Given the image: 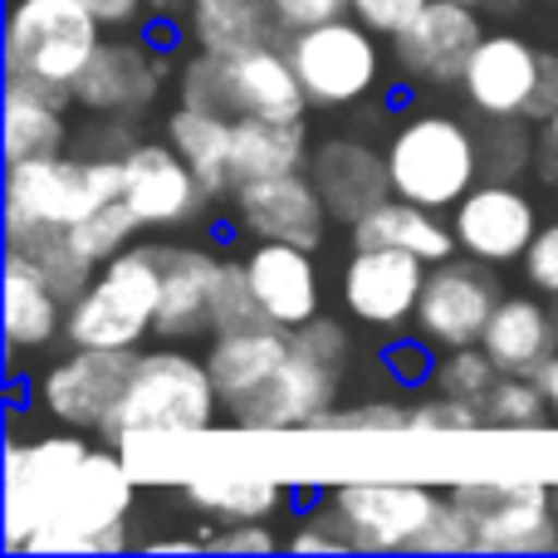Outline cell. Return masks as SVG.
<instances>
[{
    "mask_svg": "<svg viewBox=\"0 0 558 558\" xmlns=\"http://www.w3.org/2000/svg\"><path fill=\"white\" fill-rule=\"evenodd\" d=\"M221 392L206 367V357L186 353L177 343H157L137 353V367L128 377L123 397H118L113 416L104 422V441L118 451L147 446L157 436H196L211 432L216 412H221Z\"/></svg>",
    "mask_w": 558,
    "mask_h": 558,
    "instance_id": "6da1fadb",
    "label": "cell"
},
{
    "mask_svg": "<svg viewBox=\"0 0 558 558\" xmlns=\"http://www.w3.org/2000/svg\"><path fill=\"white\" fill-rule=\"evenodd\" d=\"M383 147L387 172H392V196H407V202L432 206V211H451L485 177L481 133L451 113H436V108L402 113Z\"/></svg>",
    "mask_w": 558,
    "mask_h": 558,
    "instance_id": "7a4b0ae2",
    "label": "cell"
},
{
    "mask_svg": "<svg viewBox=\"0 0 558 558\" xmlns=\"http://www.w3.org/2000/svg\"><path fill=\"white\" fill-rule=\"evenodd\" d=\"M177 104L211 108L226 118H304L308 94L294 74L284 45H255L241 54H206L192 49L177 69Z\"/></svg>",
    "mask_w": 558,
    "mask_h": 558,
    "instance_id": "3957f363",
    "label": "cell"
},
{
    "mask_svg": "<svg viewBox=\"0 0 558 558\" xmlns=\"http://www.w3.org/2000/svg\"><path fill=\"white\" fill-rule=\"evenodd\" d=\"M137 500V471L118 446L88 451V461L74 471L64 495L54 500L49 520L29 534L25 554L49 549H84V554H118L128 549V514Z\"/></svg>",
    "mask_w": 558,
    "mask_h": 558,
    "instance_id": "277c9868",
    "label": "cell"
},
{
    "mask_svg": "<svg viewBox=\"0 0 558 558\" xmlns=\"http://www.w3.org/2000/svg\"><path fill=\"white\" fill-rule=\"evenodd\" d=\"M162 304V251L128 245L98 265L94 284L69 304L64 338L74 348H143Z\"/></svg>",
    "mask_w": 558,
    "mask_h": 558,
    "instance_id": "5b68a950",
    "label": "cell"
},
{
    "mask_svg": "<svg viewBox=\"0 0 558 558\" xmlns=\"http://www.w3.org/2000/svg\"><path fill=\"white\" fill-rule=\"evenodd\" d=\"M451 500L465 510L475 554H549L558 549L554 485L544 475H461Z\"/></svg>",
    "mask_w": 558,
    "mask_h": 558,
    "instance_id": "8992f818",
    "label": "cell"
},
{
    "mask_svg": "<svg viewBox=\"0 0 558 558\" xmlns=\"http://www.w3.org/2000/svg\"><path fill=\"white\" fill-rule=\"evenodd\" d=\"M377 29L357 15H338L284 35L294 74L308 94V108H357L383 84V45Z\"/></svg>",
    "mask_w": 558,
    "mask_h": 558,
    "instance_id": "52a82bcc",
    "label": "cell"
},
{
    "mask_svg": "<svg viewBox=\"0 0 558 558\" xmlns=\"http://www.w3.org/2000/svg\"><path fill=\"white\" fill-rule=\"evenodd\" d=\"M123 196V157L98 153H49L5 162V211L35 221L78 226L88 211Z\"/></svg>",
    "mask_w": 558,
    "mask_h": 558,
    "instance_id": "ba28073f",
    "label": "cell"
},
{
    "mask_svg": "<svg viewBox=\"0 0 558 558\" xmlns=\"http://www.w3.org/2000/svg\"><path fill=\"white\" fill-rule=\"evenodd\" d=\"M108 29L84 0H10L5 15V74L45 78L69 88L94 59Z\"/></svg>",
    "mask_w": 558,
    "mask_h": 558,
    "instance_id": "9c48e42d",
    "label": "cell"
},
{
    "mask_svg": "<svg viewBox=\"0 0 558 558\" xmlns=\"http://www.w3.org/2000/svg\"><path fill=\"white\" fill-rule=\"evenodd\" d=\"M324 505L348 554H412L441 505V490L422 481H343Z\"/></svg>",
    "mask_w": 558,
    "mask_h": 558,
    "instance_id": "30bf717a",
    "label": "cell"
},
{
    "mask_svg": "<svg viewBox=\"0 0 558 558\" xmlns=\"http://www.w3.org/2000/svg\"><path fill=\"white\" fill-rule=\"evenodd\" d=\"M94 446L84 441V432H54V436H10L5 441V549L25 554L29 534L49 520L54 500L64 495V485L74 481V471L88 461Z\"/></svg>",
    "mask_w": 558,
    "mask_h": 558,
    "instance_id": "8fae6325",
    "label": "cell"
},
{
    "mask_svg": "<svg viewBox=\"0 0 558 558\" xmlns=\"http://www.w3.org/2000/svg\"><path fill=\"white\" fill-rule=\"evenodd\" d=\"M432 265L412 251L397 245H353V255L343 260L338 275V304L348 308V318L373 333L402 338L416 324V304Z\"/></svg>",
    "mask_w": 558,
    "mask_h": 558,
    "instance_id": "7c38bea8",
    "label": "cell"
},
{
    "mask_svg": "<svg viewBox=\"0 0 558 558\" xmlns=\"http://www.w3.org/2000/svg\"><path fill=\"white\" fill-rule=\"evenodd\" d=\"M137 367V348H74L35 377V407L69 432H104Z\"/></svg>",
    "mask_w": 558,
    "mask_h": 558,
    "instance_id": "4fadbf2b",
    "label": "cell"
},
{
    "mask_svg": "<svg viewBox=\"0 0 558 558\" xmlns=\"http://www.w3.org/2000/svg\"><path fill=\"white\" fill-rule=\"evenodd\" d=\"M505 299L495 265L475 260V255H451V260L432 265L422 289V304H416V324L412 333L432 348H471L485 338L495 304Z\"/></svg>",
    "mask_w": 558,
    "mask_h": 558,
    "instance_id": "5bb4252c",
    "label": "cell"
},
{
    "mask_svg": "<svg viewBox=\"0 0 558 558\" xmlns=\"http://www.w3.org/2000/svg\"><path fill=\"white\" fill-rule=\"evenodd\" d=\"M123 196L137 211L143 231H182V226H202L211 216L216 196L202 186V177L186 167V157L172 143L157 137H137L123 153Z\"/></svg>",
    "mask_w": 558,
    "mask_h": 558,
    "instance_id": "9a60e30c",
    "label": "cell"
},
{
    "mask_svg": "<svg viewBox=\"0 0 558 558\" xmlns=\"http://www.w3.org/2000/svg\"><path fill=\"white\" fill-rule=\"evenodd\" d=\"M231 216L251 241H284L304 245V251H324L328 226H333V211H328L324 192L314 186L308 167L241 182L231 192Z\"/></svg>",
    "mask_w": 558,
    "mask_h": 558,
    "instance_id": "2e32d148",
    "label": "cell"
},
{
    "mask_svg": "<svg viewBox=\"0 0 558 558\" xmlns=\"http://www.w3.org/2000/svg\"><path fill=\"white\" fill-rule=\"evenodd\" d=\"M167 59L157 54L153 45L128 29V35L98 39L94 59L78 69V78L69 84V98H74L78 113L88 118H137L153 108L157 88H162Z\"/></svg>",
    "mask_w": 558,
    "mask_h": 558,
    "instance_id": "e0dca14e",
    "label": "cell"
},
{
    "mask_svg": "<svg viewBox=\"0 0 558 558\" xmlns=\"http://www.w3.org/2000/svg\"><path fill=\"white\" fill-rule=\"evenodd\" d=\"M338 387H343V367L294 343V353L275 367V377H265L245 402L231 407V422L245 432H308L318 416L338 407Z\"/></svg>",
    "mask_w": 558,
    "mask_h": 558,
    "instance_id": "ac0fdd59",
    "label": "cell"
},
{
    "mask_svg": "<svg viewBox=\"0 0 558 558\" xmlns=\"http://www.w3.org/2000/svg\"><path fill=\"white\" fill-rule=\"evenodd\" d=\"M481 39H485L481 10L461 5V0H432L392 39V64L412 88H451L461 84Z\"/></svg>",
    "mask_w": 558,
    "mask_h": 558,
    "instance_id": "d6986e66",
    "label": "cell"
},
{
    "mask_svg": "<svg viewBox=\"0 0 558 558\" xmlns=\"http://www.w3.org/2000/svg\"><path fill=\"white\" fill-rule=\"evenodd\" d=\"M451 226H456V241H461V255H475V260L500 270V265L524 260L530 241L539 235V211H534V202L514 182L481 177L451 206Z\"/></svg>",
    "mask_w": 558,
    "mask_h": 558,
    "instance_id": "ffe728a7",
    "label": "cell"
},
{
    "mask_svg": "<svg viewBox=\"0 0 558 558\" xmlns=\"http://www.w3.org/2000/svg\"><path fill=\"white\" fill-rule=\"evenodd\" d=\"M544 54L524 35H485L461 74V98L475 118H530L534 84H539Z\"/></svg>",
    "mask_w": 558,
    "mask_h": 558,
    "instance_id": "44dd1931",
    "label": "cell"
},
{
    "mask_svg": "<svg viewBox=\"0 0 558 558\" xmlns=\"http://www.w3.org/2000/svg\"><path fill=\"white\" fill-rule=\"evenodd\" d=\"M308 177L324 192L328 211L338 226L363 221L373 206L392 196V172H387V147H373L367 137H324L308 157Z\"/></svg>",
    "mask_w": 558,
    "mask_h": 558,
    "instance_id": "7402d4cb",
    "label": "cell"
},
{
    "mask_svg": "<svg viewBox=\"0 0 558 558\" xmlns=\"http://www.w3.org/2000/svg\"><path fill=\"white\" fill-rule=\"evenodd\" d=\"M157 251H162V304H157L153 333L162 343L211 333V289L221 275V255L196 241H172Z\"/></svg>",
    "mask_w": 558,
    "mask_h": 558,
    "instance_id": "603a6c76",
    "label": "cell"
},
{
    "mask_svg": "<svg viewBox=\"0 0 558 558\" xmlns=\"http://www.w3.org/2000/svg\"><path fill=\"white\" fill-rule=\"evenodd\" d=\"M318 251L284 241H255V251L245 255L251 265V284L260 299L265 318L284 328L308 324L314 314H324V289H318Z\"/></svg>",
    "mask_w": 558,
    "mask_h": 558,
    "instance_id": "cb8c5ba5",
    "label": "cell"
},
{
    "mask_svg": "<svg viewBox=\"0 0 558 558\" xmlns=\"http://www.w3.org/2000/svg\"><path fill=\"white\" fill-rule=\"evenodd\" d=\"M289 353H294V328L270 324V318H265V324H255V328L211 333V343H206L202 357H206V367H211V377H216V392H221L226 412H231V407L245 402L265 377H275V367L284 363Z\"/></svg>",
    "mask_w": 558,
    "mask_h": 558,
    "instance_id": "d4e9b609",
    "label": "cell"
},
{
    "mask_svg": "<svg viewBox=\"0 0 558 558\" xmlns=\"http://www.w3.org/2000/svg\"><path fill=\"white\" fill-rule=\"evenodd\" d=\"M177 485H182V500L211 524H275V514L289 510V485L270 471H192Z\"/></svg>",
    "mask_w": 558,
    "mask_h": 558,
    "instance_id": "484cf974",
    "label": "cell"
},
{
    "mask_svg": "<svg viewBox=\"0 0 558 558\" xmlns=\"http://www.w3.org/2000/svg\"><path fill=\"white\" fill-rule=\"evenodd\" d=\"M481 348L495 357L500 373L539 377L544 363L558 353L554 304H544V294H505L485 324Z\"/></svg>",
    "mask_w": 558,
    "mask_h": 558,
    "instance_id": "4316f807",
    "label": "cell"
},
{
    "mask_svg": "<svg viewBox=\"0 0 558 558\" xmlns=\"http://www.w3.org/2000/svg\"><path fill=\"white\" fill-rule=\"evenodd\" d=\"M69 104H74L69 88L45 84V78L5 74V162L64 153L69 147L64 108Z\"/></svg>",
    "mask_w": 558,
    "mask_h": 558,
    "instance_id": "83f0119b",
    "label": "cell"
},
{
    "mask_svg": "<svg viewBox=\"0 0 558 558\" xmlns=\"http://www.w3.org/2000/svg\"><path fill=\"white\" fill-rule=\"evenodd\" d=\"M64 324H69V299L29 260L5 255V348H10V357L45 353L54 338H64Z\"/></svg>",
    "mask_w": 558,
    "mask_h": 558,
    "instance_id": "f1b7e54d",
    "label": "cell"
},
{
    "mask_svg": "<svg viewBox=\"0 0 558 558\" xmlns=\"http://www.w3.org/2000/svg\"><path fill=\"white\" fill-rule=\"evenodd\" d=\"M348 241L353 245H397V251L422 255L426 265H441V260H451V255H461L456 226L441 221V211L416 206V202H407V196H387L383 206H373L363 221L348 226Z\"/></svg>",
    "mask_w": 558,
    "mask_h": 558,
    "instance_id": "f546056e",
    "label": "cell"
},
{
    "mask_svg": "<svg viewBox=\"0 0 558 558\" xmlns=\"http://www.w3.org/2000/svg\"><path fill=\"white\" fill-rule=\"evenodd\" d=\"M186 39L206 54H241L255 45H284L275 0H192Z\"/></svg>",
    "mask_w": 558,
    "mask_h": 558,
    "instance_id": "4dcf8cb0",
    "label": "cell"
},
{
    "mask_svg": "<svg viewBox=\"0 0 558 558\" xmlns=\"http://www.w3.org/2000/svg\"><path fill=\"white\" fill-rule=\"evenodd\" d=\"M314 157L304 118H260L245 113L235 118V137H231V177L241 182H260V177L279 172H299Z\"/></svg>",
    "mask_w": 558,
    "mask_h": 558,
    "instance_id": "1f68e13d",
    "label": "cell"
},
{
    "mask_svg": "<svg viewBox=\"0 0 558 558\" xmlns=\"http://www.w3.org/2000/svg\"><path fill=\"white\" fill-rule=\"evenodd\" d=\"M162 137L186 157L202 186L216 196V202H231L235 192V177H231V137H235V118L211 113V108H196V104H177L167 113Z\"/></svg>",
    "mask_w": 558,
    "mask_h": 558,
    "instance_id": "d6a6232c",
    "label": "cell"
},
{
    "mask_svg": "<svg viewBox=\"0 0 558 558\" xmlns=\"http://www.w3.org/2000/svg\"><path fill=\"white\" fill-rule=\"evenodd\" d=\"M5 255H20L29 260L59 294L74 304L88 284H94L98 265L88 260L84 251L74 245L69 226H54V221H35V216H10L5 211Z\"/></svg>",
    "mask_w": 558,
    "mask_h": 558,
    "instance_id": "836d02e7",
    "label": "cell"
},
{
    "mask_svg": "<svg viewBox=\"0 0 558 558\" xmlns=\"http://www.w3.org/2000/svg\"><path fill=\"white\" fill-rule=\"evenodd\" d=\"M481 412H485V426H490V432L530 436V432H544V422L554 416V407H549V392H544L539 377L500 373L495 387L485 392Z\"/></svg>",
    "mask_w": 558,
    "mask_h": 558,
    "instance_id": "e575fe53",
    "label": "cell"
},
{
    "mask_svg": "<svg viewBox=\"0 0 558 558\" xmlns=\"http://www.w3.org/2000/svg\"><path fill=\"white\" fill-rule=\"evenodd\" d=\"M137 231H143V221H137V211L128 206V196H113V202H104L98 211H88L78 226H69L74 245L94 265H104V260H113L118 251H128V245L137 241Z\"/></svg>",
    "mask_w": 558,
    "mask_h": 558,
    "instance_id": "d590c367",
    "label": "cell"
},
{
    "mask_svg": "<svg viewBox=\"0 0 558 558\" xmlns=\"http://www.w3.org/2000/svg\"><path fill=\"white\" fill-rule=\"evenodd\" d=\"M530 118H481V167L485 177L514 182L524 167H534V143L539 133H530Z\"/></svg>",
    "mask_w": 558,
    "mask_h": 558,
    "instance_id": "8d00e7d4",
    "label": "cell"
},
{
    "mask_svg": "<svg viewBox=\"0 0 558 558\" xmlns=\"http://www.w3.org/2000/svg\"><path fill=\"white\" fill-rule=\"evenodd\" d=\"M255 324H265V308L255 299L251 265L235 260V255H221V275H216L211 289V333H231V328H255Z\"/></svg>",
    "mask_w": 558,
    "mask_h": 558,
    "instance_id": "74e56055",
    "label": "cell"
},
{
    "mask_svg": "<svg viewBox=\"0 0 558 558\" xmlns=\"http://www.w3.org/2000/svg\"><path fill=\"white\" fill-rule=\"evenodd\" d=\"M495 377H500V367H495V357L485 353L481 343H471V348H446V357H436L432 392L461 397V402H485V392L495 387Z\"/></svg>",
    "mask_w": 558,
    "mask_h": 558,
    "instance_id": "f35d334b",
    "label": "cell"
},
{
    "mask_svg": "<svg viewBox=\"0 0 558 558\" xmlns=\"http://www.w3.org/2000/svg\"><path fill=\"white\" fill-rule=\"evenodd\" d=\"M402 436L412 432V407L407 402H357V407H333V412H324L314 426H308V436Z\"/></svg>",
    "mask_w": 558,
    "mask_h": 558,
    "instance_id": "ab89813d",
    "label": "cell"
},
{
    "mask_svg": "<svg viewBox=\"0 0 558 558\" xmlns=\"http://www.w3.org/2000/svg\"><path fill=\"white\" fill-rule=\"evenodd\" d=\"M412 432L422 436H481L485 426L481 402H461V397H441L432 392L426 402H412Z\"/></svg>",
    "mask_w": 558,
    "mask_h": 558,
    "instance_id": "60d3db41",
    "label": "cell"
},
{
    "mask_svg": "<svg viewBox=\"0 0 558 558\" xmlns=\"http://www.w3.org/2000/svg\"><path fill=\"white\" fill-rule=\"evenodd\" d=\"M475 549V534H471V520H465V510L451 500V490L441 495V505H436L432 524L422 530V539H416L412 554H471Z\"/></svg>",
    "mask_w": 558,
    "mask_h": 558,
    "instance_id": "b9f144b4",
    "label": "cell"
},
{
    "mask_svg": "<svg viewBox=\"0 0 558 558\" xmlns=\"http://www.w3.org/2000/svg\"><path fill=\"white\" fill-rule=\"evenodd\" d=\"M275 524L265 520H245V524H216L211 534H202V549H221V554H275L279 549Z\"/></svg>",
    "mask_w": 558,
    "mask_h": 558,
    "instance_id": "7bdbcfd3",
    "label": "cell"
},
{
    "mask_svg": "<svg viewBox=\"0 0 558 558\" xmlns=\"http://www.w3.org/2000/svg\"><path fill=\"white\" fill-rule=\"evenodd\" d=\"M294 343L304 348V353L333 363V367H348V353H353V338H348V328L338 324V318H328V314H314L308 324H299L294 328Z\"/></svg>",
    "mask_w": 558,
    "mask_h": 558,
    "instance_id": "ee69618b",
    "label": "cell"
},
{
    "mask_svg": "<svg viewBox=\"0 0 558 558\" xmlns=\"http://www.w3.org/2000/svg\"><path fill=\"white\" fill-rule=\"evenodd\" d=\"M520 265H524V284H530L534 294L558 299V221L539 226V235L530 241Z\"/></svg>",
    "mask_w": 558,
    "mask_h": 558,
    "instance_id": "f6af8a7d",
    "label": "cell"
},
{
    "mask_svg": "<svg viewBox=\"0 0 558 558\" xmlns=\"http://www.w3.org/2000/svg\"><path fill=\"white\" fill-rule=\"evenodd\" d=\"M426 5H432V0H348V10H353L367 29H377L383 39H397Z\"/></svg>",
    "mask_w": 558,
    "mask_h": 558,
    "instance_id": "bcb514c9",
    "label": "cell"
},
{
    "mask_svg": "<svg viewBox=\"0 0 558 558\" xmlns=\"http://www.w3.org/2000/svg\"><path fill=\"white\" fill-rule=\"evenodd\" d=\"M284 549H294V554H348V544H343V534H338L328 505H318V510H308L304 520H299V530L284 539Z\"/></svg>",
    "mask_w": 558,
    "mask_h": 558,
    "instance_id": "7dc6e473",
    "label": "cell"
},
{
    "mask_svg": "<svg viewBox=\"0 0 558 558\" xmlns=\"http://www.w3.org/2000/svg\"><path fill=\"white\" fill-rule=\"evenodd\" d=\"M275 15H279V29L294 35V29L324 25V20L353 15V10H348V0H275Z\"/></svg>",
    "mask_w": 558,
    "mask_h": 558,
    "instance_id": "c3c4849f",
    "label": "cell"
},
{
    "mask_svg": "<svg viewBox=\"0 0 558 558\" xmlns=\"http://www.w3.org/2000/svg\"><path fill=\"white\" fill-rule=\"evenodd\" d=\"M387 373H397L402 383H432V373H436L432 343H422V338H412V343H392V353H387Z\"/></svg>",
    "mask_w": 558,
    "mask_h": 558,
    "instance_id": "681fc988",
    "label": "cell"
},
{
    "mask_svg": "<svg viewBox=\"0 0 558 558\" xmlns=\"http://www.w3.org/2000/svg\"><path fill=\"white\" fill-rule=\"evenodd\" d=\"M84 5L94 10V20L108 29V35H128V29L143 25L153 0H84Z\"/></svg>",
    "mask_w": 558,
    "mask_h": 558,
    "instance_id": "f907efd6",
    "label": "cell"
},
{
    "mask_svg": "<svg viewBox=\"0 0 558 558\" xmlns=\"http://www.w3.org/2000/svg\"><path fill=\"white\" fill-rule=\"evenodd\" d=\"M554 108H558V54H544L539 84H534V104H530V123H544Z\"/></svg>",
    "mask_w": 558,
    "mask_h": 558,
    "instance_id": "816d5d0a",
    "label": "cell"
},
{
    "mask_svg": "<svg viewBox=\"0 0 558 558\" xmlns=\"http://www.w3.org/2000/svg\"><path fill=\"white\" fill-rule=\"evenodd\" d=\"M534 172L544 182H558V108L539 123V143H534Z\"/></svg>",
    "mask_w": 558,
    "mask_h": 558,
    "instance_id": "f5cc1de1",
    "label": "cell"
},
{
    "mask_svg": "<svg viewBox=\"0 0 558 558\" xmlns=\"http://www.w3.org/2000/svg\"><path fill=\"white\" fill-rule=\"evenodd\" d=\"M534 475H544V481H549L554 490H558V432L549 436V446H544V465H539Z\"/></svg>",
    "mask_w": 558,
    "mask_h": 558,
    "instance_id": "db71d44e",
    "label": "cell"
},
{
    "mask_svg": "<svg viewBox=\"0 0 558 558\" xmlns=\"http://www.w3.org/2000/svg\"><path fill=\"white\" fill-rule=\"evenodd\" d=\"M539 383H544V392H549V407H554V422H558V353L549 357V363H544Z\"/></svg>",
    "mask_w": 558,
    "mask_h": 558,
    "instance_id": "11a10c76",
    "label": "cell"
},
{
    "mask_svg": "<svg viewBox=\"0 0 558 558\" xmlns=\"http://www.w3.org/2000/svg\"><path fill=\"white\" fill-rule=\"evenodd\" d=\"M461 5H475V10H481V5H495V0H461Z\"/></svg>",
    "mask_w": 558,
    "mask_h": 558,
    "instance_id": "9f6ffc18",
    "label": "cell"
},
{
    "mask_svg": "<svg viewBox=\"0 0 558 558\" xmlns=\"http://www.w3.org/2000/svg\"><path fill=\"white\" fill-rule=\"evenodd\" d=\"M549 304H554V324H558V299H549Z\"/></svg>",
    "mask_w": 558,
    "mask_h": 558,
    "instance_id": "6f0895ef",
    "label": "cell"
},
{
    "mask_svg": "<svg viewBox=\"0 0 558 558\" xmlns=\"http://www.w3.org/2000/svg\"><path fill=\"white\" fill-rule=\"evenodd\" d=\"M554 514H558V490H554Z\"/></svg>",
    "mask_w": 558,
    "mask_h": 558,
    "instance_id": "680465c9",
    "label": "cell"
}]
</instances>
